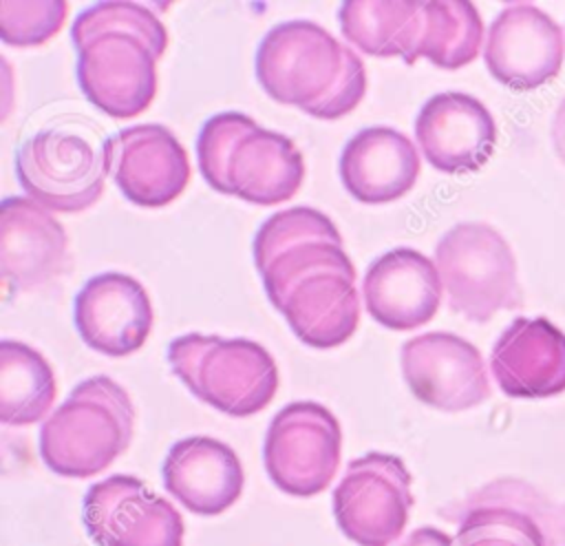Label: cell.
<instances>
[{"label": "cell", "mask_w": 565, "mask_h": 546, "mask_svg": "<svg viewBox=\"0 0 565 546\" xmlns=\"http://www.w3.org/2000/svg\"><path fill=\"white\" fill-rule=\"evenodd\" d=\"M135 435L130 393L110 376H90L75 385L40 429V455L62 475L86 480L128 451Z\"/></svg>", "instance_id": "cell-1"}, {"label": "cell", "mask_w": 565, "mask_h": 546, "mask_svg": "<svg viewBox=\"0 0 565 546\" xmlns=\"http://www.w3.org/2000/svg\"><path fill=\"white\" fill-rule=\"evenodd\" d=\"M435 265L455 314L488 323L521 305L516 256L505 237L483 221L452 225L435 245Z\"/></svg>", "instance_id": "cell-2"}, {"label": "cell", "mask_w": 565, "mask_h": 546, "mask_svg": "<svg viewBox=\"0 0 565 546\" xmlns=\"http://www.w3.org/2000/svg\"><path fill=\"white\" fill-rule=\"evenodd\" d=\"M15 172L29 199L51 212L77 214L104 192L106 139L71 124H53L31 135L18 150Z\"/></svg>", "instance_id": "cell-3"}, {"label": "cell", "mask_w": 565, "mask_h": 546, "mask_svg": "<svg viewBox=\"0 0 565 546\" xmlns=\"http://www.w3.org/2000/svg\"><path fill=\"white\" fill-rule=\"evenodd\" d=\"M342 429L320 402L298 400L282 407L269 422L263 462L276 489L294 497L327 491L340 469Z\"/></svg>", "instance_id": "cell-4"}, {"label": "cell", "mask_w": 565, "mask_h": 546, "mask_svg": "<svg viewBox=\"0 0 565 546\" xmlns=\"http://www.w3.org/2000/svg\"><path fill=\"white\" fill-rule=\"evenodd\" d=\"M404 460L371 451L351 460L333 489V517L358 546H391L402 539L415 504Z\"/></svg>", "instance_id": "cell-5"}, {"label": "cell", "mask_w": 565, "mask_h": 546, "mask_svg": "<svg viewBox=\"0 0 565 546\" xmlns=\"http://www.w3.org/2000/svg\"><path fill=\"white\" fill-rule=\"evenodd\" d=\"M344 62V44L311 20H287L271 27L256 51V80L278 104L307 106L335 84Z\"/></svg>", "instance_id": "cell-6"}, {"label": "cell", "mask_w": 565, "mask_h": 546, "mask_svg": "<svg viewBox=\"0 0 565 546\" xmlns=\"http://www.w3.org/2000/svg\"><path fill=\"white\" fill-rule=\"evenodd\" d=\"M457 524L455 546H550L547 500L516 477L492 480L439 511Z\"/></svg>", "instance_id": "cell-7"}, {"label": "cell", "mask_w": 565, "mask_h": 546, "mask_svg": "<svg viewBox=\"0 0 565 546\" xmlns=\"http://www.w3.org/2000/svg\"><path fill=\"white\" fill-rule=\"evenodd\" d=\"M84 526L97 546H183L177 506L135 475H110L84 495Z\"/></svg>", "instance_id": "cell-8"}, {"label": "cell", "mask_w": 565, "mask_h": 546, "mask_svg": "<svg viewBox=\"0 0 565 546\" xmlns=\"http://www.w3.org/2000/svg\"><path fill=\"white\" fill-rule=\"evenodd\" d=\"M399 365L411 393L437 411H468L490 398L481 351L457 334L426 332L408 338Z\"/></svg>", "instance_id": "cell-9"}, {"label": "cell", "mask_w": 565, "mask_h": 546, "mask_svg": "<svg viewBox=\"0 0 565 546\" xmlns=\"http://www.w3.org/2000/svg\"><path fill=\"white\" fill-rule=\"evenodd\" d=\"M106 161L121 195L141 208H163L190 181L188 150L163 124H135L106 139Z\"/></svg>", "instance_id": "cell-10"}, {"label": "cell", "mask_w": 565, "mask_h": 546, "mask_svg": "<svg viewBox=\"0 0 565 546\" xmlns=\"http://www.w3.org/2000/svg\"><path fill=\"white\" fill-rule=\"evenodd\" d=\"M565 38L561 27L536 4L514 2L492 20L483 60L490 75L512 91H534L561 71Z\"/></svg>", "instance_id": "cell-11"}, {"label": "cell", "mask_w": 565, "mask_h": 546, "mask_svg": "<svg viewBox=\"0 0 565 546\" xmlns=\"http://www.w3.org/2000/svg\"><path fill=\"white\" fill-rule=\"evenodd\" d=\"M157 62L139 38L104 33L77 51V82L95 108L128 119L152 104L159 88Z\"/></svg>", "instance_id": "cell-12"}, {"label": "cell", "mask_w": 565, "mask_h": 546, "mask_svg": "<svg viewBox=\"0 0 565 546\" xmlns=\"http://www.w3.org/2000/svg\"><path fill=\"white\" fill-rule=\"evenodd\" d=\"M424 159L439 172L466 175L483 168L497 146L492 113L477 97L444 91L424 102L415 119Z\"/></svg>", "instance_id": "cell-13"}, {"label": "cell", "mask_w": 565, "mask_h": 546, "mask_svg": "<svg viewBox=\"0 0 565 546\" xmlns=\"http://www.w3.org/2000/svg\"><path fill=\"white\" fill-rule=\"evenodd\" d=\"M73 318L90 349L108 358H126L148 340L154 312L141 281L124 272H104L82 285Z\"/></svg>", "instance_id": "cell-14"}, {"label": "cell", "mask_w": 565, "mask_h": 546, "mask_svg": "<svg viewBox=\"0 0 565 546\" xmlns=\"http://www.w3.org/2000/svg\"><path fill=\"white\" fill-rule=\"evenodd\" d=\"M68 234L55 212L29 197L0 203V272L13 292H31L68 267Z\"/></svg>", "instance_id": "cell-15"}, {"label": "cell", "mask_w": 565, "mask_h": 546, "mask_svg": "<svg viewBox=\"0 0 565 546\" xmlns=\"http://www.w3.org/2000/svg\"><path fill=\"white\" fill-rule=\"evenodd\" d=\"M444 285L433 259L415 248H393L377 256L362 281L369 316L382 327L406 332L433 321Z\"/></svg>", "instance_id": "cell-16"}, {"label": "cell", "mask_w": 565, "mask_h": 546, "mask_svg": "<svg viewBox=\"0 0 565 546\" xmlns=\"http://www.w3.org/2000/svg\"><path fill=\"white\" fill-rule=\"evenodd\" d=\"M490 371L510 398L558 396L565 391V334L545 316H519L497 338Z\"/></svg>", "instance_id": "cell-17"}, {"label": "cell", "mask_w": 565, "mask_h": 546, "mask_svg": "<svg viewBox=\"0 0 565 546\" xmlns=\"http://www.w3.org/2000/svg\"><path fill=\"white\" fill-rule=\"evenodd\" d=\"M166 491L190 513L214 517L234 506L245 486L236 451L210 435L174 442L163 460Z\"/></svg>", "instance_id": "cell-18"}, {"label": "cell", "mask_w": 565, "mask_h": 546, "mask_svg": "<svg viewBox=\"0 0 565 546\" xmlns=\"http://www.w3.org/2000/svg\"><path fill=\"white\" fill-rule=\"evenodd\" d=\"M276 391L278 367L260 343L218 336L201 363L194 396L225 416L247 418L263 411Z\"/></svg>", "instance_id": "cell-19"}, {"label": "cell", "mask_w": 565, "mask_h": 546, "mask_svg": "<svg viewBox=\"0 0 565 546\" xmlns=\"http://www.w3.org/2000/svg\"><path fill=\"white\" fill-rule=\"evenodd\" d=\"M340 181L360 203H391L413 190L422 161L417 146L397 128L369 126L340 155Z\"/></svg>", "instance_id": "cell-20"}, {"label": "cell", "mask_w": 565, "mask_h": 546, "mask_svg": "<svg viewBox=\"0 0 565 546\" xmlns=\"http://www.w3.org/2000/svg\"><path fill=\"white\" fill-rule=\"evenodd\" d=\"M305 181V157L282 133L256 128L245 135L230 159V195L256 206H276L298 195Z\"/></svg>", "instance_id": "cell-21"}, {"label": "cell", "mask_w": 565, "mask_h": 546, "mask_svg": "<svg viewBox=\"0 0 565 546\" xmlns=\"http://www.w3.org/2000/svg\"><path fill=\"white\" fill-rule=\"evenodd\" d=\"M280 314L300 343L313 349L340 347L360 325L355 281L335 272L313 274L287 294Z\"/></svg>", "instance_id": "cell-22"}, {"label": "cell", "mask_w": 565, "mask_h": 546, "mask_svg": "<svg viewBox=\"0 0 565 546\" xmlns=\"http://www.w3.org/2000/svg\"><path fill=\"white\" fill-rule=\"evenodd\" d=\"M344 40L373 57H402L415 64L422 33V2L417 0H347L338 9Z\"/></svg>", "instance_id": "cell-23"}, {"label": "cell", "mask_w": 565, "mask_h": 546, "mask_svg": "<svg viewBox=\"0 0 565 546\" xmlns=\"http://www.w3.org/2000/svg\"><path fill=\"white\" fill-rule=\"evenodd\" d=\"M57 398L49 360L24 340L0 343V420L7 427H31L46 420Z\"/></svg>", "instance_id": "cell-24"}, {"label": "cell", "mask_w": 565, "mask_h": 546, "mask_svg": "<svg viewBox=\"0 0 565 546\" xmlns=\"http://www.w3.org/2000/svg\"><path fill=\"white\" fill-rule=\"evenodd\" d=\"M486 44L479 9L468 0L422 2V33L413 62L426 57L430 64L455 71L470 64Z\"/></svg>", "instance_id": "cell-25"}, {"label": "cell", "mask_w": 565, "mask_h": 546, "mask_svg": "<svg viewBox=\"0 0 565 546\" xmlns=\"http://www.w3.org/2000/svg\"><path fill=\"white\" fill-rule=\"evenodd\" d=\"M128 33L139 38L157 60L168 49V29L154 7L141 2H97L84 9L71 24V40L79 51L104 33Z\"/></svg>", "instance_id": "cell-26"}, {"label": "cell", "mask_w": 565, "mask_h": 546, "mask_svg": "<svg viewBox=\"0 0 565 546\" xmlns=\"http://www.w3.org/2000/svg\"><path fill=\"white\" fill-rule=\"evenodd\" d=\"M322 272L344 274L355 281V265L344 245L329 241H307L278 254L263 272L260 281L267 298L280 312L287 294L305 279Z\"/></svg>", "instance_id": "cell-27"}, {"label": "cell", "mask_w": 565, "mask_h": 546, "mask_svg": "<svg viewBox=\"0 0 565 546\" xmlns=\"http://www.w3.org/2000/svg\"><path fill=\"white\" fill-rule=\"evenodd\" d=\"M307 241H329L342 245V234L335 223L311 206H296L274 212L254 237V263L263 272L278 254Z\"/></svg>", "instance_id": "cell-28"}, {"label": "cell", "mask_w": 565, "mask_h": 546, "mask_svg": "<svg viewBox=\"0 0 565 546\" xmlns=\"http://www.w3.org/2000/svg\"><path fill=\"white\" fill-rule=\"evenodd\" d=\"M256 128L258 124L249 115L236 111L218 113L203 124L196 139V161L210 188L221 195H230L227 170L232 153L236 144Z\"/></svg>", "instance_id": "cell-29"}, {"label": "cell", "mask_w": 565, "mask_h": 546, "mask_svg": "<svg viewBox=\"0 0 565 546\" xmlns=\"http://www.w3.org/2000/svg\"><path fill=\"white\" fill-rule=\"evenodd\" d=\"M68 15L66 0L0 2V38L9 46H40L55 38Z\"/></svg>", "instance_id": "cell-30"}, {"label": "cell", "mask_w": 565, "mask_h": 546, "mask_svg": "<svg viewBox=\"0 0 565 546\" xmlns=\"http://www.w3.org/2000/svg\"><path fill=\"white\" fill-rule=\"evenodd\" d=\"M364 93H366L364 60L351 46L344 44V62H342V71H340L335 84L322 99L307 106L305 113L316 119H324V122L340 119V117L349 115L362 102Z\"/></svg>", "instance_id": "cell-31"}, {"label": "cell", "mask_w": 565, "mask_h": 546, "mask_svg": "<svg viewBox=\"0 0 565 546\" xmlns=\"http://www.w3.org/2000/svg\"><path fill=\"white\" fill-rule=\"evenodd\" d=\"M216 340H218L216 334H199V332H190L170 340L168 345L170 369L190 389V393L196 391L201 363Z\"/></svg>", "instance_id": "cell-32"}, {"label": "cell", "mask_w": 565, "mask_h": 546, "mask_svg": "<svg viewBox=\"0 0 565 546\" xmlns=\"http://www.w3.org/2000/svg\"><path fill=\"white\" fill-rule=\"evenodd\" d=\"M397 546H455V537L435 526H419L408 533Z\"/></svg>", "instance_id": "cell-33"}, {"label": "cell", "mask_w": 565, "mask_h": 546, "mask_svg": "<svg viewBox=\"0 0 565 546\" xmlns=\"http://www.w3.org/2000/svg\"><path fill=\"white\" fill-rule=\"evenodd\" d=\"M550 135H552V146H554L556 157L565 164V99L554 111Z\"/></svg>", "instance_id": "cell-34"}]
</instances>
